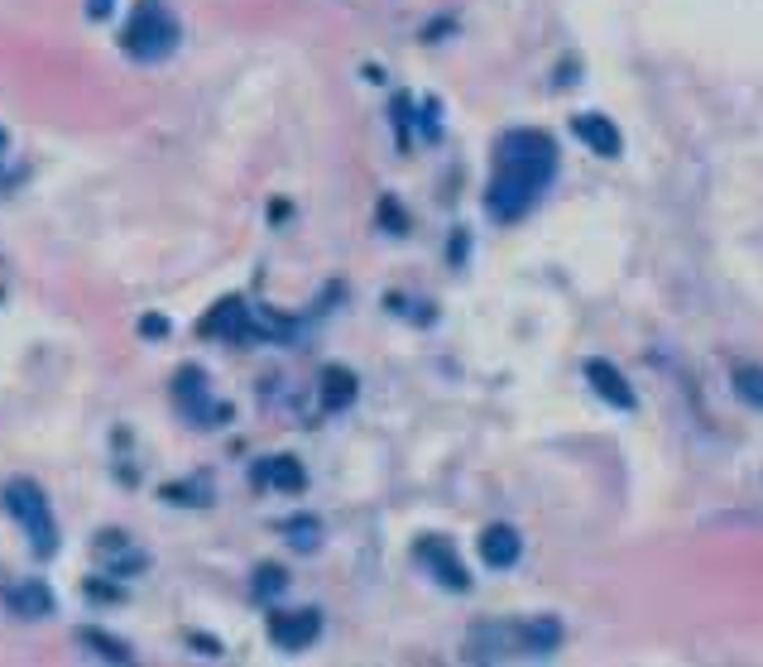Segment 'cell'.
Returning a JSON list of instances; mask_svg holds the SVG:
<instances>
[{"label":"cell","mask_w":763,"mask_h":667,"mask_svg":"<svg viewBox=\"0 0 763 667\" xmlns=\"http://www.w3.org/2000/svg\"><path fill=\"white\" fill-rule=\"evenodd\" d=\"M173 403L193 418L197 428H212V423H226V409L221 403H212L207 394V380H202V370L197 366H183L178 370V380H173Z\"/></svg>","instance_id":"277c9868"},{"label":"cell","mask_w":763,"mask_h":667,"mask_svg":"<svg viewBox=\"0 0 763 667\" xmlns=\"http://www.w3.org/2000/svg\"><path fill=\"white\" fill-rule=\"evenodd\" d=\"M202 337H226V341L250 337V308H245L240 298H221L207 317H202Z\"/></svg>","instance_id":"30bf717a"},{"label":"cell","mask_w":763,"mask_h":667,"mask_svg":"<svg viewBox=\"0 0 763 667\" xmlns=\"http://www.w3.org/2000/svg\"><path fill=\"white\" fill-rule=\"evenodd\" d=\"M259 485H274V490H283V495H298V490L308 485V475H302V466L293 456H269L265 466H259Z\"/></svg>","instance_id":"5bb4252c"},{"label":"cell","mask_w":763,"mask_h":667,"mask_svg":"<svg viewBox=\"0 0 763 667\" xmlns=\"http://www.w3.org/2000/svg\"><path fill=\"white\" fill-rule=\"evenodd\" d=\"M144 337H164V331H168V322H164V317H144Z\"/></svg>","instance_id":"7402d4cb"},{"label":"cell","mask_w":763,"mask_h":667,"mask_svg":"<svg viewBox=\"0 0 763 667\" xmlns=\"http://www.w3.org/2000/svg\"><path fill=\"white\" fill-rule=\"evenodd\" d=\"M78 644H86V654H96L106 663H135V654H130L121 639H111V634H101V629H78Z\"/></svg>","instance_id":"2e32d148"},{"label":"cell","mask_w":763,"mask_h":667,"mask_svg":"<svg viewBox=\"0 0 763 667\" xmlns=\"http://www.w3.org/2000/svg\"><path fill=\"white\" fill-rule=\"evenodd\" d=\"M518 553H524V538H518L509 524H489V529L481 533V562H485V567L509 572L514 562H518Z\"/></svg>","instance_id":"8fae6325"},{"label":"cell","mask_w":763,"mask_h":667,"mask_svg":"<svg viewBox=\"0 0 763 667\" xmlns=\"http://www.w3.org/2000/svg\"><path fill=\"white\" fill-rule=\"evenodd\" d=\"M417 562H423V567L437 576L446 591H466L471 586L466 567H461V557L452 553V543H446V538H423V543H417Z\"/></svg>","instance_id":"52a82bcc"},{"label":"cell","mask_w":763,"mask_h":667,"mask_svg":"<svg viewBox=\"0 0 763 667\" xmlns=\"http://www.w3.org/2000/svg\"><path fill=\"white\" fill-rule=\"evenodd\" d=\"M6 605L24 619H43L53 610V591L43 582H14V586H6Z\"/></svg>","instance_id":"4fadbf2b"},{"label":"cell","mask_w":763,"mask_h":667,"mask_svg":"<svg viewBox=\"0 0 763 667\" xmlns=\"http://www.w3.org/2000/svg\"><path fill=\"white\" fill-rule=\"evenodd\" d=\"M734 394H740L749 409H763V370H759V366L734 370Z\"/></svg>","instance_id":"ac0fdd59"},{"label":"cell","mask_w":763,"mask_h":667,"mask_svg":"<svg viewBox=\"0 0 763 667\" xmlns=\"http://www.w3.org/2000/svg\"><path fill=\"white\" fill-rule=\"evenodd\" d=\"M283 538L298 547V553H312L317 543H322V529H317V519H293V524L283 529Z\"/></svg>","instance_id":"d6986e66"},{"label":"cell","mask_w":763,"mask_h":667,"mask_svg":"<svg viewBox=\"0 0 763 667\" xmlns=\"http://www.w3.org/2000/svg\"><path fill=\"white\" fill-rule=\"evenodd\" d=\"M0 504L6 514L20 524V533L29 538L39 562H49L58 553V524H53V510H49V495L29 481V475H14V481L0 485Z\"/></svg>","instance_id":"7a4b0ae2"},{"label":"cell","mask_w":763,"mask_h":667,"mask_svg":"<svg viewBox=\"0 0 763 667\" xmlns=\"http://www.w3.org/2000/svg\"><path fill=\"white\" fill-rule=\"evenodd\" d=\"M586 380H590V389H596L605 403H615L619 413H633V409H639V399H633L629 380L610 366V360H586Z\"/></svg>","instance_id":"ba28073f"},{"label":"cell","mask_w":763,"mask_h":667,"mask_svg":"<svg viewBox=\"0 0 763 667\" xmlns=\"http://www.w3.org/2000/svg\"><path fill=\"white\" fill-rule=\"evenodd\" d=\"M317 634H322V615H317V610H274L269 615V639L279 644L283 654L308 648Z\"/></svg>","instance_id":"5b68a950"},{"label":"cell","mask_w":763,"mask_h":667,"mask_svg":"<svg viewBox=\"0 0 763 667\" xmlns=\"http://www.w3.org/2000/svg\"><path fill=\"white\" fill-rule=\"evenodd\" d=\"M0 144H6V135H0Z\"/></svg>","instance_id":"cb8c5ba5"},{"label":"cell","mask_w":763,"mask_h":667,"mask_svg":"<svg viewBox=\"0 0 763 667\" xmlns=\"http://www.w3.org/2000/svg\"><path fill=\"white\" fill-rule=\"evenodd\" d=\"M111 6H115V0H86V14H92V20H106Z\"/></svg>","instance_id":"603a6c76"},{"label":"cell","mask_w":763,"mask_h":667,"mask_svg":"<svg viewBox=\"0 0 763 667\" xmlns=\"http://www.w3.org/2000/svg\"><path fill=\"white\" fill-rule=\"evenodd\" d=\"M283 586H288V572H283V567H259L250 591H255V601H274Z\"/></svg>","instance_id":"ffe728a7"},{"label":"cell","mask_w":763,"mask_h":667,"mask_svg":"<svg viewBox=\"0 0 763 667\" xmlns=\"http://www.w3.org/2000/svg\"><path fill=\"white\" fill-rule=\"evenodd\" d=\"M351 403H355V374L341 370V366L322 370V409L341 413V409H351Z\"/></svg>","instance_id":"9a60e30c"},{"label":"cell","mask_w":763,"mask_h":667,"mask_svg":"<svg viewBox=\"0 0 763 667\" xmlns=\"http://www.w3.org/2000/svg\"><path fill=\"white\" fill-rule=\"evenodd\" d=\"M380 222H389V230H403V216H399L394 202H380Z\"/></svg>","instance_id":"44dd1931"},{"label":"cell","mask_w":763,"mask_h":667,"mask_svg":"<svg viewBox=\"0 0 763 667\" xmlns=\"http://www.w3.org/2000/svg\"><path fill=\"white\" fill-rule=\"evenodd\" d=\"M557 173V150L543 130H509L495 154V178H489L485 207L495 222H524L533 202Z\"/></svg>","instance_id":"6da1fadb"},{"label":"cell","mask_w":763,"mask_h":667,"mask_svg":"<svg viewBox=\"0 0 763 667\" xmlns=\"http://www.w3.org/2000/svg\"><path fill=\"white\" fill-rule=\"evenodd\" d=\"M121 49L135 58V63H164V58L178 49V20H173L158 0H140L125 24Z\"/></svg>","instance_id":"3957f363"},{"label":"cell","mask_w":763,"mask_h":667,"mask_svg":"<svg viewBox=\"0 0 763 667\" xmlns=\"http://www.w3.org/2000/svg\"><path fill=\"white\" fill-rule=\"evenodd\" d=\"M514 648H524V625H475L466 639V658L495 663L504 654H514Z\"/></svg>","instance_id":"8992f818"},{"label":"cell","mask_w":763,"mask_h":667,"mask_svg":"<svg viewBox=\"0 0 763 667\" xmlns=\"http://www.w3.org/2000/svg\"><path fill=\"white\" fill-rule=\"evenodd\" d=\"M92 553L101 557V567L115 572V576H135L144 567V553H135L125 538H121V529H106L101 538L92 543Z\"/></svg>","instance_id":"7c38bea8"},{"label":"cell","mask_w":763,"mask_h":667,"mask_svg":"<svg viewBox=\"0 0 763 667\" xmlns=\"http://www.w3.org/2000/svg\"><path fill=\"white\" fill-rule=\"evenodd\" d=\"M557 644H561L557 619H533V625H524V654H553Z\"/></svg>","instance_id":"e0dca14e"},{"label":"cell","mask_w":763,"mask_h":667,"mask_svg":"<svg viewBox=\"0 0 763 667\" xmlns=\"http://www.w3.org/2000/svg\"><path fill=\"white\" fill-rule=\"evenodd\" d=\"M571 135L581 140L590 154H600V158H615L619 144H625V140H619V130H615V121H610V115H600V111L576 115V121H571Z\"/></svg>","instance_id":"9c48e42d"}]
</instances>
